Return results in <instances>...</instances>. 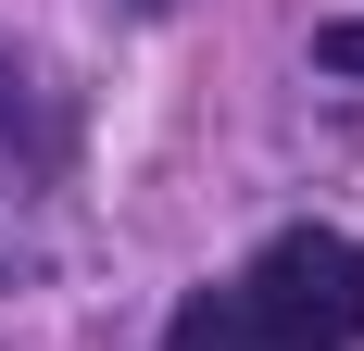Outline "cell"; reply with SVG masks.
Returning a JSON list of instances; mask_svg holds the SVG:
<instances>
[{"instance_id": "1", "label": "cell", "mask_w": 364, "mask_h": 351, "mask_svg": "<svg viewBox=\"0 0 364 351\" xmlns=\"http://www.w3.org/2000/svg\"><path fill=\"white\" fill-rule=\"evenodd\" d=\"M239 326L277 351H352L364 339V239H339V226L264 239L252 276H239Z\"/></svg>"}, {"instance_id": "2", "label": "cell", "mask_w": 364, "mask_h": 351, "mask_svg": "<svg viewBox=\"0 0 364 351\" xmlns=\"http://www.w3.org/2000/svg\"><path fill=\"white\" fill-rule=\"evenodd\" d=\"M164 351H252V326H239V301H188L164 326Z\"/></svg>"}, {"instance_id": "3", "label": "cell", "mask_w": 364, "mask_h": 351, "mask_svg": "<svg viewBox=\"0 0 364 351\" xmlns=\"http://www.w3.org/2000/svg\"><path fill=\"white\" fill-rule=\"evenodd\" d=\"M314 63H327V75H364V13H327V26H314Z\"/></svg>"}]
</instances>
